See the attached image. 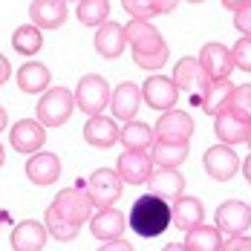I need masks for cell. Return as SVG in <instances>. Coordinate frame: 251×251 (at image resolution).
<instances>
[{
    "mask_svg": "<svg viewBox=\"0 0 251 251\" xmlns=\"http://www.w3.org/2000/svg\"><path fill=\"white\" fill-rule=\"evenodd\" d=\"M127 32V44H130V50H133V61H136V67H142V70H159V67H165V61H168V44H165V38L159 35V29L151 24V21H130L125 26Z\"/></svg>",
    "mask_w": 251,
    "mask_h": 251,
    "instance_id": "6da1fadb",
    "label": "cell"
},
{
    "mask_svg": "<svg viewBox=\"0 0 251 251\" xmlns=\"http://www.w3.org/2000/svg\"><path fill=\"white\" fill-rule=\"evenodd\" d=\"M130 228L142 237V240H153L159 234H165L171 223H174V205L156 194H145L133 202L130 217H127Z\"/></svg>",
    "mask_w": 251,
    "mask_h": 251,
    "instance_id": "7a4b0ae2",
    "label": "cell"
},
{
    "mask_svg": "<svg viewBox=\"0 0 251 251\" xmlns=\"http://www.w3.org/2000/svg\"><path fill=\"white\" fill-rule=\"evenodd\" d=\"M174 84H176V90H179V96H185V101L191 107H202L205 93H208V87L214 81L202 70L200 58H182L174 67Z\"/></svg>",
    "mask_w": 251,
    "mask_h": 251,
    "instance_id": "3957f363",
    "label": "cell"
},
{
    "mask_svg": "<svg viewBox=\"0 0 251 251\" xmlns=\"http://www.w3.org/2000/svg\"><path fill=\"white\" fill-rule=\"evenodd\" d=\"M73 110H75V93L67 90V87H52V90H47L41 96V101H38V107H35L38 122L44 127L67 125L70 116H73Z\"/></svg>",
    "mask_w": 251,
    "mask_h": 251,
    "instance_id": "277c9868",
    "label": "cell"
},
{
    "mask_svg": "<svg viewBox=\"0 0 251 251\" xmlns=\"http://www.w3.org/2000/svg\"><path fill=\"white\" fill-rule=\"evenodd\" d=\"M122 191H125V179L113 168H99L87 179V194L99 211L101 208H116V202L122 200Z\"/></svg>",
    "mask_w": 251,
    "mask_h": 251,
    "instance_id": "5b68a950",
    "label": "cell"
},
{
    "mask_svg": "<svg viewBox=\"0 0 251 251\" xmlns=\"http://www.w3.org/2000/svg\"><path fill=\"white\" fill-rule=\"evenodd\" d=\"M110 96H113L110 93V84L101 75H93L90 73V75L81 78L78 87H75V107L93 119V116H101L104 113V107L110 104Z\"/></svg>",
    "mask_w": 251,
    "mask_h": 251,
    "instance_id": "8992f818",
    "label": "cell"
},
{
    "mask_svg": "<svg viewBox=\"0 0 251 251\" xmlns=\"http://www.w3.org/2000/svg\"><path fill=\"white\" fill-rule=\"evenodd\" d=\"M52 208H55L64 220H70V223H75V226H84V223L90 220V214H93L96 205L90 200L87 188H64V191H58Z\"/></svg>",
    "mask_w": 251,
    "mask_h": 251,
    "instance_id": "52a82bcc",
    "label": "cell"
},
{
    "mask_svg": "<svg viewBox=\"0 0 251 251\" xmlns=\"http://www.w3.org/2000/svg\"><path fill=\"white\" fill-rule=\"evenodd\" d=\"M153 136H156V142H191V136H194V119H191V113H185V110H168V113H162L159 116V122L153 127Z\"/></svg>",
    "mask_w": 251,
    "mask_h": 251,
    "instance_id": "ba28073f",
    "label": "cell"
},
{
    "mask_svg": "<svg viewBox=\"0 0 251 251\" xmlns=\"http://www.w3.org/2000/svg\"><path fill=\"white\" fill-rule=\"evenodd\" d=\"M202 168L214 182H231L237 176V171H240V156L228 145H214L202 156Z\"/></svg>",
    "mask_w": 251,
    "mask_h": 251,
    "instance_id": "9c48e42d",
    "label": "cell"
},
{
    "mask_svg": "<svg viewBox=\"0 0 251 251\" xmlns=\"http://www.w3.org/2000/svg\"><path fill=\"white\" fill-rule=\"evenodd\" d=\"M217 228L226 237H240L251 228V208L240 200H226L217 208Z\"/></svg>",
    "mask_w": 251,
    "mask_h": 251,
    "instance_id": "30bf717a",
    "label": "cell"
},
{
    "mask_svg": "<svg viewBox=\"0 0 251 251\" xmlns=\"http://www.w3.org/2000/svg\"><path fill=\"white\" fill-rule=\"evenodd\" d=\"M119 176L125 179V185H148L153 176V156L142 151H125L119 156V165H116Z\"/></svg>",
    "mask_w": 251,
    "mask_h": 251,
    "instance_id": "8fae6325",
    "label": "cell"
},
{
    "mask_svg": "<svg viewBox=\"0 0 251 251\" xmlns=\"http://www.w3.org/2000/svg\"><path fill=\"white\" fill-rule=\"evenodd\" d=\"M200 64H202V70L208 73L211 81H226V78H231V73L237 70L231 50L223 47V44H202Z\"/></svg>",
    "mask_w": 251,
    "mask_h": 251,
    "instance_id": "7c38bea8",
    "label": "cell"
},
{
    "mask_svg": "<svg viewBox=\"0 0 251 251\" xmlns=\"http://www.w3.org/2000/svg\"><path fill=\"white\" fill-rule=\"evenodd\" d=\"M142 99L148 101L153 110H159V113H168V110H174L176 101H179V90H176L174 78L151 75L145 84H142Z\"/></svg>",
    "mask_w": 251,
    "mask_h": 251,
    "instance_id": "4fadbf2b",
    "label": "cell"
},
{
    "mask_svg": "<svg viewBox=\"0 0 251 251\" xmlns=\"http://www.w3.org/2000/svg\"><path fill=\"white\" fill-rule=\"evenodd\" d=\"M9 142H12V148L18 153H38L44 148V142H47V127L38 119H21L12 127Z\"/></svg>",
    "mask_w": 251,
    "mask_h": 251,
    "instance_id": "5bb4252c",
    "label": "cell"
},
{
    "mask_svg": "<svg viewBox=\"0 0 251 251\" xmlns=\"http://www.w3.org/2000/svg\"><path fill=\"white\" fill-rule=\"evenodd\" d=\"M214 133H217L220 145L234 148V145H243V142H249V136H251V122H249V119H243V116H237L234 110H226V113H220V116L214 119Z\"/></svg>",
    "mask_w": 251,
    "mask_h": 251,
    "instance_id": "9a60e30c",
    "label": "cell"
},
{
    "mask_svg": "<svg viewBox=\"0 0 251 251\" xmlns=\"http://www.w3.org/2000/svg\"><path fill=\"white\" fill-rule=\"evenodd\" d=\"M142 107V87L125 81L113 90L110 96V110H113V119H122V122H136V113Z\"/></svg>",
    "mask_w": 251,
    "mask_h": 251,
    "instance_id": "2e32d148",
    "label": "cell"
},
{
    "mask_svg": "<svg viewBox=\"0 0 251 251\" xmlns=\"http://www.w3.org/2000/svg\"><path fill=\"white\" fill-rule=\"evenodd\" d=\"M119 139H122V130L116 125V119H110V116H93V119H87V125H84V142L90 148L107 151Z\"/></svg>",
    "mask_w": 251,
    "mask_h": 251,
    "instance_id": "e0dca14e",
    "label": "cell"
},
{
    "mask_svg": "<svg viewBox=\"0 0 251 251\" xmlns=\"http://www.w3.org/2000/svg\"><path fill=\"white\" fill-rule=\"evenodd\" d=\"M125 228H127V217L119 208H101L96 217H90V234L96 240H104V243L122 240Z\"/></svg>",
    "mask_w": 251,
    "mask_h": 251,
    "instance_id": "ac0fdd59",
    "label": "cell"
},
{
    "mask_svg": "<svg viewBox=\"0 0 251 251\" xmlns=\"http://www.w3.org/2000/svg\"><path fill=\"white\" fill-rule=\"evenodd\" d=\"M26 176H29L32 185L47 188L52 182H58V176H61V159L50 151L32 153V159L26 162Z\"/></svg>",
    "mask_w": 251,
    "mask_h": 251,
    "instance_id": "d6986e66",
    "label": "cell"
},
{
    "mask_svg": "<svg viewBox=\"0 0 251 251\" xmlns=\"http://www.w3.org/2000/svg\"><path fill=\"white\" fill-rule=\"evenodd\" d=\"M148 188L156 197H162V200H168V202H176L179 197H185V176L179 174L176 168H156L151 182H148Z\"/></svg>",
    "mask_w": 251,
    "mask_h": 251,
    "instance_id": "ffe728a7",
    "label": "cell"
},
{
    "mask_svg": "<svg viewBox=\"0 0 251 251\" xmlns=\"http://www.w3.org/2000/svg\"><path fill=\"white\" fill-rule=\"evenodd\" d=\"M29 21L38 29H58L67 21V3L64 0H32Z\"/></svg>",
    "mask_w": 251,
    "mask_h": 251,
    "instance_id": "44dd1931",
    "label": "cell"
},
{
    "mask_svg": "<svg viewBox=\"0 0 251 251\" xmlns=\"http://www.w3.org/2000/svg\"><path fill=\"white\" fill-rule=\"evenodd\" d=\"M47 237H50V231H47L44 223L24 220L21 226H15V231H12V249L15 251H41L44 243H47Z\"/></svg>",
    "mask_w": 251,
    "mask_h": 251,
    "instance_id": "7402d4cb",
    "label": "cell"
},
{
    "mask_svg": "<svg viewBox=\"0 0 251 251\" xmlns=\"http://www.w3.org/2000/svg\"><path fill=\"white\" fill-rule=\"evenodd\" d=\"M127 47V32L122 24H116V21H107L104 26H99V32H96V50L99 55L104 58H119Z\"/></svg>",
    "mask_w": 251,
    "mask_h": 251,
    "instance_id": "603a6c76",
    "label": "cell"
},
{
    "mask_svg": "<svg viewBox=\"0 0 251 251\" xmlns=\"http://www.w3.org/2000/svg\"><path fill=\"white\" fill-rule=\"evenodd\" d=\"M50 67H44V64H38V61H29L24 64L21 70H18V90H24L29 96H35V93H44L47 87H50Z\"/></svg>",
    "mask_w": 251,
    "mask_h": 251,
    "instance_id": "cb8c5ba5",
    "label": "cell"
},
{
    "mask_svg": "<svg viewBox=\"0 0 251 251\" xmlns=\"http://www.w3.org/2000/svg\"><path fill=\"white\" fill-rule=\"evenodd\" d=\"M174 205V226L182 228V231H191V228L202 226L205 220V211H202V202L197 197H179Z\"/></svg>",
    "mask_w": 251,
    "mask_h": 251,
    "instance_id": "d4e9b609",
    "label": "cell"
},
{
    "mask_svg": "<svg viewBox=\"0 0 251 251\" xmlns=\"http://www.w3.org/2000/svg\"><path fill=\"white\" fill-rule=\"evenodd\" d=\"M231 96H234V84H231V78H226V81H214V84L208 87V93H205L202 110H205L208 116L217 119L220 113L231 110Z\"/></svg>",
    "mask_w": 251,
    "mask_h": 251,
    "instance_id": "484cf974",
    "label": "cell"
},
{
    "mask_svg": "<svg viewBox=\"0 0 251 251\" xmlns=\"http://www.w3.org/2000/svg\"><path fill=\"white\" fill-rule=\"evenodd\" d=\"M122 145H125V151H142L148 153L156 145V136H153V127H148L145 122H127L122 127V139H119Z\"/></svg>",
    "mask_w": 251,
    "mask_h": 251,
    "instance_id": "4316f807",
    "label": "cell"
},
{
    "mask_svg": "<svg viewBox=\"0 0 251 251\" xmlns=\"http://www.w3.org/2000/svg\"><path fill=\"white\" fill-rule=\"evenodd\" d=\"M185 246L188 251H223V234L217 226H197L188 231L185 237Z\"/></svg>",
    "mask_w": 251,
    "mask_h": 251,
    "instance_id": "83f0119b",
    "label": "cell"
},
{
    "mask_svg": "<svg viewBox=\"0 0 251 251\" xmlns=\"http://www.w3.org/2000/svg\"><path fill=\"white\" fill-rule=\"evenodd\" d=\"M151 156H153V165H159V168H179L185 159H188V142H156L151 148Z\"/></svg>",
    "mask_w": 251,
    "mask_h": 251,
    "instance_id": "f1b7e54d",
    "label": "cell"
},
{
    "mask_svg": "<svg viewBox=\"0 0 251 251\" xmlns=\"http://www.w3.org/2000/svg\"><path fill=\"white\" fill-rule=\"evenodd\" d=\"M12 47H15V52H21V55H35V52L44 47V35H41V29L35 24H24V26L15 29Z\"/></svg>",
    "mask_w": 251,
    "mask_h": 251,
    "instance_id": "f546056e",
    "label": "cell"
},
{
    "mask_svg": "<svg viewBox=\"0 0 251 251\" xmlns=\"http://www.w3.org/2000/svg\"><path fill=\"white\" fill-rule=\"evenodd\" d=\"M44 226H47V231H50L55 240H61V243H70V240H75L78 231H81V226H75V223H70V220H64L55 208H47V214H44Z\"/></svg>",
    "mask_w": 251,
    "mask_h": 251,
    "instance_id": "4dcf8cb0",
    "label": "cell"
},
{
    "mask_svg": "<svg viewBox=\"0 0 251 251\" xmlns=\"http://www.w3.org/2000/svg\"><path fill=\"white\" fill-rule=\"evenodd\" d=\"M75 15L84 26H104L110 18V0H81Z\"/></svg>",
    "mask_w": 251,
    "mask_h": 251,
    "instance_id": "1f68e13d",
    "label": "cell"
},
{
    "mask_svg": "<svg viewBox=\"0 0 251 251\" xmlns=\"http://www.w3.org/2000/svg\"><path fill=\"white\" fill-rule=\"evenodd\" d=\"M231 110L243 119L251 122V84H240L234 87V96H231Z\"/></svg>",
    "mask_w": 251,
    "mask_h": 251,
    "instance_id": "d6a6232c",
    "label": "cell"
},
{
    "mask_svg": "<svg viewBox=\"0 0 251 251\" xmlns=\"http://www.w3.org/2000/svg\"><path fill=\"white\" fill-rule=\"evenodd\" d=\"M231 55H234V67H237V70L251 73V38H249V35H243V38L234 44Z\"/></svg>",
    "mask_w": 251,
    "mask_h": 251,
    "instance_id": "836d02e7",
    "label": "cell"
},
{
    "mask_svg": "<svg viewBox=\"0 0 251 251\" xmlns=\"http://www.w3.org/2000/svg\"><path fill=\"white\" fill-rule=\"evenodd\" d=\"M122 6H125V12L133 21H151L153 15H156L153 0H122Z\"/></svg>",
    "mask_w": 251,
    "mask_h": 251,
    "instance_id": "e575fe53",
    "label": "cell"
},
{
    "mask_svg": "<svg viewBox=\"0 0 251 251\" xmlns=\"http://www.w3.org/2000/svg\"><path fill=\"white\" fill-rule=\"evenodd\" d=\"M223 251H251V237L240 234V237H228L223 243Z\"/></svg>",
    "mask_w": 251,
    "mask_h": 251,
    "instance_id": "d590c367",
    "label": "cell"
},
{
    "mask_svg": "<svg viewBox=\"0 0 251 251\" xmlns=\"http://www.w3.org/2000/svg\"><path fill=\"white\" fill-rule=\"evenodd\" d=\"M234 26H237L243 35H249V38H251V6H249V9L234 12Z\"/></svg>",
    "mask_w": 251,
    "mask_h": 251,
    "instance_id": "8d00e7d4",
    "label": "cell"
},
{
    "mask_svg": "<svg viewBox=\"0 0 251 251\" xmlns=\"http://www.w3.org/2000/svg\"><path fill=\"white\" fill-rule=\"evenodd\" d=\"M99 251H133V246H130L127 240H110V243H104Z\"/></svg>",
    "mask_w": 251,
    "mask_h": 251,
    "instance_id": "74e56055",
    "label": "cell"
},
{
    "mask_svg": "<svg viewBox=\"0 0 251 251\" xmlns=\"http://www.w3.org/2000/svg\"><path fill=\"white\" fill-rule=\"evenodd\" d=\"M176 3L179 0H153V9H156V15H168L176 9Z\"/></svg>",
    "mask_w": 251,
    "mask_h": 251,
    "instance_id": "f35d334b",
    "label": "cell"
},
{
    "mask_svg": "<svg viewBox=\"0 0 251 251\" xmlns=\"http://www.w3.org/2000/svg\"><path fill=\"white\" fill-rule=\"evenodd\" d=\"M223 6H226L228 12H240V9H249L251 0H223Z\"/></svg>",
    "mask_w": 251,
    "mask_h": 251,
    "instance_id": "ab89813d",
    "label": "cell"
},
{
    "mask_svg": "<svg viewBox=\"0 0 251 251\" xmlns=\"http://www.w3.org/2000/svg\"><path fill=\"white\" fill-rule=\"evenodd\" d=\"M12 75V67H9V61H6V55H0V84H6Z\"/></svg>",
    "mask_w": 251,
    "mask_h": 251,
    "instance_id": "60d3db41",
    "label": "cell"
},
{
    "mask_svg": "<svg viewBox=\"0 0 251 251\" xmlns=\"http://www.w3.org/2000/svg\"><path fill=\"white\" fill-rule=\"evenodd\" d=\"M243 176H246V182H251V153L243 159Z\"/></svg>",
    "mask_w": 251,
    "mask_h": 251,
    "instance_id": "b9f144b4",
    "label": "cell"
},
{
    "mask_svg": "<svg viewBox=\"0 0 251 251\" xmlns=\"http://www.w3.org/2000/svg\"><path fill=\"white\" fill-rule=\"evenodd\" d=\"M162 251H188V246H185V243H168Z\"/></svg>",
    "mask_w": 251,
    "mask_h": 251,
    "instance_id": "7bdbcfd3",
    "label": "cell"
},
{
    "mask_svg": "<svg viewBox=\"0 0 251 251\" xmlns=\"http://www.w3.org/2000/svg\"><path fill=\"white\" fill-rule=\"evenodd\" d=\"M6 125H9V113H6V110L0 107V133L6 130Z\"/></svg>",
    "mask_w": 251,
    "mask_h": 251,
    "instance_id": "ee69618b",
    "label": "cell"
},
{
    "mask_svg": "<svg viewBox=\"0 0 251 251\" xmlns=\"http://www.w3.org/2000/svg\"><path fill=\"white\" fill-rule=\"evenodd\" d=\"M3 159H6V153H3V145H0V168H3Z\"/></svg>",
    "mask_w": 251,
    "mask_h": 251,
    "instance_id": "f6af8a7d",
    "label": "cell"
},
{
    "mask_svg": "<svg viewBox=\"0 0 251 251\" xmlns=\"http://www.w3.org/2000/svg\"><path fill=\"white\" fill-rule=\"evenodd\" d=\"M188 3H202V0H188Z\"/></svg>",
    "mask_w": 251,
    "mask_h": 251,
    "instance_id": "bcb514c9",
    "label": "cell"
},
{
    "mask_svg": "<svg viewBox=\"0 0 251 251\" xmlns=\"http://www.w3.org/2000/svg\"><path fill=\"white\" fill-rule=\"evenodd\" d=\"M64 3H70V0H64Z\"/></svg>",
    "mask_w": 251,
    "mask_h": 251,
    "instance_id": "7dc6e473",
    "label": "cell"
},
{
    "mask_svg": "<svg viewBox=\"0 0 251 251\" xmlns=\"http://www.w3.org/2000/svg\"><path fill=\"white\" fill-rule=\"evenodd\" d=\"M0 220H3V217H0Z\"/></svg>",
    "mask_w": 251,
    "mask_h": 251,
    "instance_id": "c3c4849f",
    "label": "cell"
}]
</instances>
